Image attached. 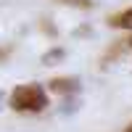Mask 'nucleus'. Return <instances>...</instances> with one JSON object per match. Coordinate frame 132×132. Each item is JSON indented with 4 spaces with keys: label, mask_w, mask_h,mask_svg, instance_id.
<instances>
[{
    "label": "nucleus",
    "mask_w": 132,
    "mask_h": 132,
    "mask_svg": "<svg viewBox=\"0 0 132 132\" xmlns=\"http://www.w3.org/2000/svg\"><path fill=\"white\" fill-rule=\"evenodd\" d=\"M58 3H63V5H71V8H82V11L93 8V0H58Z\"/></svg>",
    "instance_id": "obj_5"
},
{
    "label": "nucleus",
    "mask_w": 132,
    "mask_h": 132,
    "mask_svg": "<svg viewBox=\"0 0 132 132\" xmlns=\"http://www.w3.org/2000/svg\"><path fill=\"white\" fill-rule=\"evenodd\" d=\"M61 58H63V48H53V50H48L45 56H42V63L48 66V63H53V61H61Z\"/></svg>",
    "instance_id": "obj_4"
},
{
    "label": "nucleus",
    "mask_w": 132,
    "mask_h": 132,
    "mask_svg": "<svg viewBox=\"0 0 132 132\" xmlns=\"http://www.w3.org/2000/svg\"><path fill=\"white\" fill-rule=\"evenodd\" d=\"M48 87H50V93H56V95H69V93L79 90V79H77V77H53L48 82Z\"/></svg>",
    "instance_id": "obj_2"
},
{
    "label": "nucleus",
    "mask_w": 132,
    "mask_h": 132,
    "mask_svg": "<svg viewBox=\"0 0 132 132\" xmlns=\"http://www.w3.org/2000/svg\"><path fill=\"white\" fill-rule=\"evenodd\" d=\"M0 98H3V93H0Z\"/></svg>",
    "instance_id": "obj_8"
},
{
    "label": "nucleus",
    "mask_w": 132,
    "mask_h": 132,
    "mask_svg": "<svg viewBox=\"0 0 132 132\" xmlns=\"http://www.w3.org/2000/svg\"><path fill=\"white\" fill-rule=\"evenodd\" d=\"M124 132H132V124H129V127H127V129H124Z\"/></svg>",
    "instance_id": "obj_7"
},
{
    "label": "nucleus",
    "mask_w": 132,
    "mask_h": 132,
    "mask_svg": "<svg viewBox=\"0 0 132 132\" xmlns=\"http://www.w3.org/2000/svg\"><path fill=\"white\" fill-rule=\"evenodd\" d=\"M108 27H119V29L132 32V8H124L122 13L111 16V19H108Z\"/></svg>",
    "instance_id": "obj_3"
},
{
    "label": "nucleus",
    "mask_w": 132,
    "mask_h": 132,
    "mask_svg": "<svg viewBox=\"0 0 132 132\" xmlns=\"http://www.w3.org/2000/svg\"><path fill=\"white\" fill-rule=\"evenodd\" d=\"M48 106V95L40 85H19L11 93V108L21 114H40Z\"/></svg>",
    "instance_id": "obj_1"
},
{
    "label": "nucleus",
    "mask_w": 132,
    "mask_h": 132,
    "mask_svg": "<svg viewBox=\"0 0 132 132\" xmlns=\"http://www.w3.org/2000/svg\"><path fill=\"white\" fill-rule=\"evenodd\" d=\"M124 48H132V37H127V40L122 42V50H124Z\"/></svg>",
    "instance_id": "obj_6"
}]
</instances>
